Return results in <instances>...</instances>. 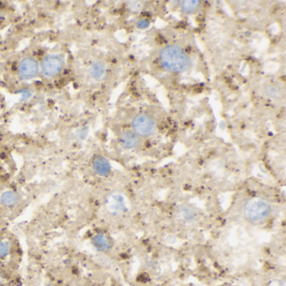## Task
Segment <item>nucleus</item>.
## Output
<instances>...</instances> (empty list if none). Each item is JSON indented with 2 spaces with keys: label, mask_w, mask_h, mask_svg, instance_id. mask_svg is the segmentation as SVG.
<instances>
[{
  "label": "nucleus",
  "mask_w": 286,
  "mask_h": 286,
  "mask_svg": "<svg viewBox=\"0 0 286 286\" xmlns=\"http://www.w3.org/2000/svg\"><path fill=\"white\" fill-rule=\"evenodd\" d=\"M160 63L166 70L182 72L189 66V58L182 47L168 46L160 52Z\"/></svg>",
  "instance_id": "nucleus-1"
},
{
  "label": "nucleus",
  "mask_w": 286,
  "mask_h": 286,
  "mask_svg": "<svg viewBox=\"0 0 286 286\" xmlns=\"http://www.w3.org/2000/svg\"><path fill=\"white\" fill-rule=\"evenodd\" d=\"M270 204L262 198H254L248 200L244 206V216L251 224H260L270 216Z\"/></svg>",
  "instance_id": "nucleus-2"
},
{
  "label": "nucleus",
  "mask_w": 286,
  "mask_h": 286,
  "mask_svg": "<svg viewBox=\"0 0 286 286\" xmlns=\"http://www.w3.org/2000/svg\"><path fill=\"white\" fill-rule=\"evenodd\" d=\"M134 133L138 136H150L156 131V124L153 118L146 114H141L134 118L133 121Z\"/></svg>",
  "instance_id": "nucleus-3"
},
{
  "label": "nucleus",
  "mask_w": 286,
  "mask_h": 286,
  "mask_svg": "<svg viewBox=\"0 0 286 286\" xmlns=\"http://www.w3.org/2000/svg\"><path fill=\"white\" fill-rule=\"evenodd\" d=\"M62 60L58 55H48L42 62V72L47 78H54L60 72L62 69Z\"/></svg>",
  "instance_id": "nucleus-4"
},
{
  "label": "nucleus",
  "mask_w": 286,
  "mask_h": 286,
  "mask_svg": "<svg viewBox=\"0 0 286 286\" xmlns=\"http://www.w3.org/2000/svg\"><path fill=\"white\" fill-rule=\"evenodd\" d=\"M39 72V63L36 60H34V58H24L18 64V76L24 80H29L36 78Z\"/></svg>",
  "instance_id": "nucleus-5"
},
{
  "label": "nucleus",
  "mask_w": 286,
  "mask_h": 286,
  "mask_svg": "<svg viewBox=\"0 0 286 286\" xmlns=\"http://www.w3.org/2000/svg\"><path fill=\"white\" fill-rule=\"evenodd\" d=\"M176 218L184 224H189L196 219L198 212L190 206H180L176 210Z\"/></svg>",
  "instance_id": "nucleus-6"
},
{
  "label": "nucleus",
  "mask_w": 286,
  "mask_h": 286,
  "mask_svg": "<svg viewBox=\"0 0 286 286\" xmlns=\"http://www.w3.org/2000/svg\"><path fill=\"white\" fill-rule=\"evenodd\" d=\"M94 172L100 176H108L111 172L110 162L102 156H96L92 162Z\"/></svg>",
  "instance_id": "nucleus-7"
},
{
  "label": "nucleus",
  "mask_w": 286,
  "mask_h": 286,
  "mask_svg": "<svg viewBox=\"0 0 286 286\" xmlns=\"http://www.w3.org/2000/svg\"><path fill=\"white\" fill-rule=\"evenodd\" d=\"M140 143V140H138V134L132 132V131H125L120 136V144L124 148H134L137 147Z\"/></svg>",
  "instance_id": "nucleus-8"
},
{
  "label": "nucleus",
  "mask_w": 286,
  "mask_h": 286,
  "mask_svg": "<svg viewBox=\"0 0 286 286\" xmlns=\"http://www.w3.org/2000/svg\"><path fill=\"white\" fill-rule=\"evenodd\" d=\"M108 209L115 214H120V212H124L126 209L124 198L120 194H114L110 196L108 200Z\"/></svg>",
  "instance_id": "nucleus-9"
},
{
  "label": "nucleus",
  "mask_w": 286,
  "mask_h": 286,
  "mask_svg": "<svg viewBox=\"0 0 286 286\" xmlns=\"http://www.w3.org/2000/svg\"><path fill=\"white\" fill-rule=\"evenodd\" d=\"M106 73V66L104 62H96L92 65L89 70V74L91 78L96 81H100L104 78Z\"/></svg>",
  "instance_id": "nucleus-10"
},
{
  "label": "nucleus",
  "mask_w": 286,
  "mask_h": 286,
  "mask_svg": "<svg viewBox=\"0 0 286 286\" xmlns=\"http://www.w3.org/2000/svg\"><path fill=\"white\" fill-rule=\"evenodd\" d=\"M20 200V196H18L17 193L12 190H8L4 192L1 195L0 198V202L2 203V205L6 206H12L18 203Z\"/></svg>",
  "instance_id": "nucleus-11"
},
{
  "label": "nucleus",
  "mask_w": 286,
  "mask_h": 286,
  "mask_svg": "<svg viewBox=\"0 0 286 286\" xmlns=\"http://www.w3.org/2000/svg\"><path fill=\"white\" fill-rule=\"evenodd\" d=\"M94 244L98 250L106 251L110 250V242L108 238L104 234H98L94 238Z\"/></svg>",
  "instance_id": "nucleus-12"
},
{
  "label": "nucleus",
  "mask_w": 286,
  "mask_h": 286,
  "mask_svg": "<svg viewBox=\"0 0 286 286\" xmlns=\"http://www.w3.org/2000/svg\"><path fill=\"white\" fill-rule=\"evenodd\" d=\"M199 4H200L199 1H195V0H193V1H182V7L186 12H192L198 8Z\"/></svg>",
  "instance_id": "nucleus-13"
},
{
  "label": "nucleus",
  "mask_w": 286,
  "mask_h": 286,
  "mask_svg": "<svg viewBox=\"0 0 286 286\" xmlns=\"http://www.w3.org/2000/svg\"><path fill=\"white\" fill-rule=\"evenodd\" d=\"M10 252V245L7 242L0 241V258H6Z\"/></svg>",
  "instance_id": "nucleus-14"
},
{
  "label": "nucleus",
  "mask_w": 286,
  "mask_h": 286,
  "mask_svg": "<svg viewBox=\"0 0 286 286\" xmlns=\"http://www.w3.org/2000/svg\"><path fill=\"white\" fill-rule=\"evenodd\" d=\"M148 24H150V22H148V20H140L137 23V26L140 29H144L146 27H148Z\"/></svg>",
  "instance_id": "nucleus-15"
}]
</instances>
